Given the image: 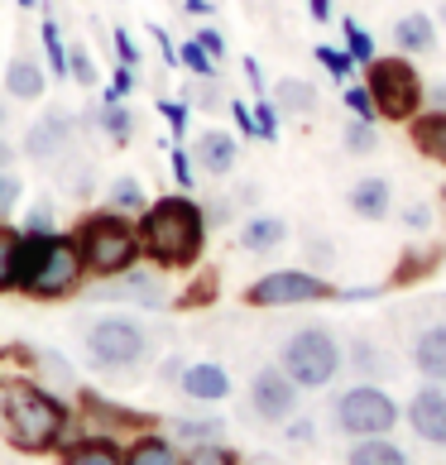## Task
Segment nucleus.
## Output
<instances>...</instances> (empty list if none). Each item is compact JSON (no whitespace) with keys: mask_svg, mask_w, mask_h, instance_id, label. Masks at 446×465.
Segmentation results:
<instances>
[{"mask_svg":"<svg viewBox=\"0 0 446 465\" xmlns=\"http://www.w3.org/2000/svg\"><path fill=\"white\" fill-rule=\"evenodd\" d=\"M140 250H144V264L164 269V273H183L202 260L207 250V206L193 202L187 193H173V197H154L140 216Z\"/></svg>","mask_w":446,"mask_h":465,"instance_id":"1","label":"nucleus"},{"mask_svg":"<svg viewBox=\"0 0 446 465\" xmlns=\"http://www.w3.org/2000/svg\"><path fill=\"white\" fill-rule=\"evenodd\" d=\"M73 432V408L54 389L34 379H0V437L25 456H48L67 446Z\"/></svg>","mask_w":446,"mask_h":465,"instance_id":"2","label":"nucleus"},{"mask_svg":"<svg viewBox=\"0 0 446 465\" xmlns=\"http://www.w3.org/2000/svg\"><path fill=\"white\" fill-rule=\"evenodd\" d=\"M87 260L73 231H39L20 240V292L34 302H63L87 283Z\"/></svg>","mask_w":446,"mask_h":465,"instance_id":"3","label":"nucleus"},{"mask_svg":"<svg viewBox=\"0 0 446 465\" xmlns=\"http://www.w3.org/2000/svg\"><path fill=\"white\" fill-rule=\"evenodd\" d=\"M77 245H82V260H87L92 279H115V273H130L134 264H144V250H140V226L134 216H120L111 206H96L73 226Z\"/></svg>","mask_w":446,"mask_h":465,"instance_id":"4","label":"nucleus"},{"mask_svg":"<svg viewBox=\"0 0 446 465\" xmlns=\"http://www.w3.org/2000/svg\"><path fill=\"white\" fill-rule=\"evenodd\" d=\"M365 87L380 106V120H413L427 101V82L418 77V67L408 63V54L374 58L365 67Z\"/></svg>","mask_w":446,"mask_h":465,"instance_id":"5","label":"nucleus"},{"mask_svg":"<svg viewBox=\"0 0 446 465\" xmlns=\"http://www.w3.org/2000/svg\"><path fill=\"white\" fill-rule=\"evenodd\" d=\"M279 370L293 379L298 389H322L332 384L336 370H341V346L332 331H322V326H302L283 341V355H279Z\"/></svg>","mask_w":446,"mask_h":465,"instance_id":"6","label":"nucleus"},{"mask_svg":"<svg viewBox=\"0 0 446 465\" xmlns=\"http://www.w3.org/2000/svg\"><path fill=\"white\" fill-rule=\"evenodd\" d=\"M149 355V331L134 317H96L87 326V360L96 370H134Z\"/></svg>","mask_w":446,"mask_h":465,"instance_id":"7","label":"nucleus"},{"mask_svg":"<svg viewBox=\"0 0 446 465\" xmlns=\"http://www.w3.org/2000/svg\"><path fill=\"white\" fill-rule=\"evenodd\" d=\"M332 283L312 269H269L245 288L250 307H302V302H327Z\"/></svg>","mask_w":446,"mask_h":465,"instance_id":"8","label":"nucleus"},{"mask_svg":"<svg viewBox=\"0 0 446 465\" xmlns=\"http://www.w3.org/2000/svg\"><path fill=\"white\" fill-rule=\"evenodd\" d=\"M336 422H341V432H351V437H384L389 427L399 422V403L374 384H355V389L341 393Z\"/></svg>","mask_w":446,"mask_h":465,"instance_id":"9","label":"nucleus"},{"mask_svg":"<svg viewBox=\"0 0 446 465\" xmlns=\"http://www.w3.org/2000/svg\"><path fill=\"white\" fill-rule=\"evenodd\" d=\"M77 130H82V125H77L73 111H63V106L44 111V115L29 125V134H25V159H29V163H44V168H58L63 153L77 144Z\"/></svg>","mask_w":446,"mask_h":465,"instance_id":"10","label":"nucleus"},{"mask_svg":"<svg viewBox=\"0 0 446 465\" xmlns=\"http://www.w3.org/2000/svg\"><path fill=\"white\" fill-rule=\"evenodd\" d=\"M96 298L106 302H140V307H164L168 302V288H164V273H154V264H134L130 273H115V279H96Z\"/></svg>","mask_w":446,"mask_h":465,"instance_id":"11","label":"nucleus"},{"mask_svg":"<svg viewBox=\"0 0 446 465\" xmlns=\"http://www.w3.org/2000/svg\"><path fill=\"white\" fill-rule=\"evenodd\" d=\"M250 408L260 412L264 422H283L288 412L298 408V384L283 370H260L250 384Z\"/></svg>","mask_w":446,"mask_h":465,"instance_id":"12","label":"nucleus"},{"mask_svg":"<svg viewBox=\"0 0 446 465\" xmlns=\"http://www.w3.org/2000/svg\"><path fill=\"white\" fill-rule=\"evenodd\" d=\"M240 159V144H235V134L226 130H207V134H197V144H193V163H197V173H207V178H226L231 168Z\"/></svg>","mask_w":446,"mask_h":465,"instance_id":"13","label":"nucleus"},{"mask_svg":"<svg viewBox=\"0 0 446 465\" xmlns=\"http://www.w3.org/2000/svg\"><path fill=\"white\" fill-rule=\"evenodd\" d=\"M408 422L413 432L432 446H446V393L441 389H418L413 403H408Z\"/></svg>","mask_w":446,"mask_h":465,"instance_id":"14","label":"nucleus"},{"mask_svg":"<svg viewBox=\"0 0 446 465\" xmlns=\"http://www.w3.org/2000/svg\"><path fill=\"white\" fill-rule=\"evenodd\" d=\"M5 96L10 101H39L44 92H48V67L34 58V54H15L10 63H5Z\"/></svg>","mask_w":446,"mask_h":465,"instance_id":"15","label":"nucleus"},{"mask_svg":"<svg viewBox=\"0 0 446 465\" xmlns=\"http://www.w3.org/2000/svg\"><path fill=\"white\" fill-rule=\"evenodd\" d=\"M178 389L187 393V399H197V403H221L231 393V374L212 365V360H202V365H187L183 379H178Z\"/></svg>","mask_w":446,"mask_h":465,"instance_id":"16","label":"nucleus"},{"mask_svg":"<svg viewBox=\"0 0 446 465\" xmlns=\"http://www.w3.org/2000/svg\"><path fill=\"white\" fill-rule=\"evenodd\" d=\"M187 451L173 437H159V432H140L125 446V465H183Z\"/></svg>","mask_w":446,"mask_h":465,"instance_id":"17","label":"nucleus"},{"mask_svg":"<svg viewBox=\"0 0 446 465\" xmlns=\"http://www.w3.org/2000/svg\"><path fill=\"white\" fill-rule=\"evenodd\" d=\"M63 465H125V446L115 437H77L63 446Z\"/></svg>","mask_w":446,"mask_h":465,"instance_id":"18","label":"nucleus"},{"mask_svg":"<svg viewBox=\"0 0 446 465\" xmlns=\"http://www.w3.org/2000/svg\"><path fill=\"white\" fill-rule=\"evenodd\" d=\"M413 149L422 153V159H432V163L446 168V106L413 115Z\"/></svg>","mask_w":446,"mask_h":465,"instance_id":"19","label":"nucleus"},{"mask_svg":"<svg viewBox=\"0 0 446 465\" xmlns=\"http://www.w3.org/2000/svg\"><path fill=\"white\" fill-rule=\"evenodd\" d=\"M235 240H240V250H245V254H269V250H279L288 240V221L283 216H250Z\"/></svg>","mask_w":446,"mask_h":465,"instance_id":"20","label":"nucleus"},{"mask_svg":"<svg viewBox=\"0 0 446 465\" xmlns=\"http://www.w3.org/2000/svg\"><path fill=\"white\" fill-rule=\"evenodd\" d=\"M351 212L355 216H365V221H384L389 212H393V187L384 183V178H360L355 187H351Z\"/></svg>","mask_w":446,"mask_h":465,"instance_id":"21","label":"nucleus"},{"mask_svg":"<svg viewBox=\"0 0 446 465\" xmlns=\"http://www.w3.org/2000/svg\"><path fill=\"white\" fill-rule=\"evenodd\" d=\"M413 365L427 379H446V326H427L413 341Z\"/></svg>","mask_w":446,"mask_h":465,"instance_id":"22","label":"nucleus"},{"mask_svg":"<svg viewBox=\"0 0 446 465\" xmlns=\"http://www.w3.org/2000/svg\"><path fill=\"white\" fill-rule=\"evenodd\" d=\"M269 101L279 106V115H312L317 111V87H312V82H302V77H283Z\"/></svg>","mask_w":446,"mask_h":465,"instance_id":"23","label":"nucleus"},{"mask_svg":"<svg viewBox=\"0 0 446 465\" xmlns=\"http://www.w3.org/2000/svg\"><path fill=\"white\" fill-rule=\"evenodd\" d=\"M20 240L15 221H0V292H20Z\"/></svg>","mask_w":446,"mask_h":465,"instance_id":"24","label":"nucleus"},{"mask_svg":"<svg viewBox=\"0 0 446 465\" xmlns=\"http://www.w3.org/2000/svg\"><path fill=\"white\" fill-rule=\"evenodd\" d=\"M393 39H399V54H427V48L437 44V25L432 15H403L399 25H393Z\"/></svg>","mask_w":446,"mask_h":465,"instance_id":"25","label":"nucleus"},{"mask_svg":"<svg viewBox=\"0 0 446 465\" xmlns=\"http://www.w3.org/2000/svg\"><path fill=\"white\" fill-rule=\"evenodd\" d=\"M106 206L120 216H140L144 206H149V193H144V183L140 178H130V173H120L111 187H106Z\"/></svg>","mask_w":446,"mask_h":465,"instance_id":"26","label":"nucleus"},{"mask_svg":"<svg viewBox=\"0 0 446 465\" xmlns=\"http://www.w3.org/2000/svg\"><path fill=\"white\" fill-rule=\"evenodd\" d=\"M96 125H101V134H106L111 144H130V134H134V111L125 106V101H101Z\"/></svg>","mask_w":446,"mask_h":465,"instance_id":"27","label":"nucleus"},{"mask_svg":"<svg viewBox=\"0 0 446 465\" xmlns=\"http://www.w3.org/2000/svg\"><path fill=\"white\" fill-rule=\"evenodd\" d=\"M39 48L48 63V77H67V39H63L54 15H44V25H39Z\"/></svg>","mask_w":446,"mask_h":465,"instance_id":"28","label":"nucleus"},{"mask_svg":"<svg viewBox=\"0 0 446 465\" xmlns=\"http://www.w3.org/2000/svg\"><path fill=\"white\" fill-rule=\"evenodd\" d=\"M351 465H408V456L384 437H360L351 451Z\"/></svg>","mask_w":446,"mask_h":465,"instance_id":"29","label":"nucleus"},{"mask_svg":"<svg viewBox=\"0 0 446 465\" xmlns=\"http://www.w3.org/2000/svg\"><path fill=\"white\" fill-rule=\"evenodd\" d=\"M221 432H226V422H221V418H178L173 422V441H183V446L221 441Z\"/></svg>","mask_w":446,"mask_h":465,"instance_id":"30","label":"nucleus"},{"mask_svg":"<svg viewBox=\"0 0 446 465\" xmlns=\"http://www.w3.org/2000/svg\"><path fill=\"white\" fill-rule=\"evenodd\" d=\"M82 408L92 412V418L101 422V427H140L144 418L140 412H130V408H115V403H106V399H96V393H82Z\"/></svg>","mask_w":446,"mask_h":465,"instance_id":"31","label":"nucleus"},{"mask_svg":"<svg viewBox=\"0 0 446 465\" xmlns=\"http://www.w3.org/2000/svg\"><path fill=\"white\" fill-rule=\"evenodd\" d=\"M67 77L77 82V87H96V58L87 54V44L67 39Z\"/></svg>","mask_w":446,"mask_h":465,"instance_id":"32","label":"nucleus"},{"mask_svg":"<svg viewBox=\"0 0 446 465\" xmlns=\"http://www.w3.org/2000/svg\"><path fill=\"white\" fill-rule=\"evenodd\" d=\"M178 63H183L193 77H216V58H212V54H207V48H202L197 39H187V44L178 48Z\"/></svg>","mask_w":446,"mask_h":465,"instance_id":"33","label":"nucleus"},{"mask_svg":"<svg viewBox=\"0 0 446 465\" xmlns=\"http://www.w3.org/2000/svg\"><path fill=\"white\" fill-rule=\"evenodd\" d=\"M341 29H346V54H351V63H374V58H380V54H374V39H370V29H360L355 20H346V25H341Z\"/></svg>","mask_w":446,"mask_h":465,"instance_id":"34","label":"nucleus"},{"mask_svg":"<svg viewBox=\"0 0 446 465\" xmlns=\"http://www.w3.org/2000/svg\"><path fill=\"white\" fill-rule=\"evenodd\" d=\"M183 465H240V460H235V451L226 441H207V446H187Z\"/></svg>","mask_w":446,"mask_h":465,"instance_id":"35","label":"nucleus"},{"mask_svg":"<svg viewBox=\"0 0 446 465\" xmlns=\"http://www.w3.org/2000/svg\"><path fill=\"white\" fill-rule=\"evenodd\" d=\"M20 202H25V183L15 178V168H10V173H0V221H15Z\"/></svg>","mask_w":446,"mask_h":465,"instance_id":"36","label":"nucleus"},{"mask_svg":"<svg viewBox=\"0 0 446 465\" xmlns=\"http://www.w3.org/2000/svg\"><path fill=\"white\" fill-rule=\"evenodd\" d=\"M20 231H25V235L54 231V202H48V197H39V202H29V206H25V221H20Z\"/></svg>","mask_w":446,"mask_h":465,"instance_id":"37","label":"nucleus"},{"mask_svg":"<svg viewBox=\"0 0 446 465\" xmlns=\"http://www.w3.org/2000/svg\"><path fill=\"white\" fill-rule=\"evenodd\" d=\"M312 54H317V63L332 73V82H351V54H341V48H332V44H317Z\"/></svg>","mask_w":446,"mask_h":465,"instance_id":"38","label":"nucleus"},{"mask_svg":"<svg viewBox=\"0 0 446 465\" xmlns=\"http://www.w3.org/2000/svg\"><path fill=\"white\" fill-rule=\"evenodd\" d=\"M187 106H202V111H216V106H226V96H221L216 77H197V87H187Z\"/></svg>","mask_w":446,"mask_h":465,"instance_id":"39","label":"nucleus"},{"mask_svg":"<svg viewBox=\"0 0 446 465\" xmlns=\"http://www.w3.org/2000/svg\"><path fill=\"white\" fill-rule=\"evenodd\" d=\"M254 125H260V140H264V144L279 140V106H273L269 96L254 101Z\"/></svg>","mask_w":446,"mask_h":465,"instance_id":"40","label":"nucleus"},{"mask_svg":"<svg viewBox=\"0 0 446 465\" xmlns=\"http://www.w3.org/2000/svg\"><path fill=\"white\" fill-rule=\"evenodd\" d=\"M346 106L355 120H370V125H380V106H374L370 87H346Z\"/></svg>","mask_w":446,"mask_h":465,"instance_id":"41","label":"nucleus"},{"mask_svg":"<svg viewBox=\"0 0 446 465\" xmlns=\"http://www.w3.org/2000/svg\"><path fill=\"white\" fill-rule=\"evenodd\" d=\"M173 178H178V193H193V183H197V163H193V149H183V144H173Z\"/></svg>","mask_w":446,"mask_h":465,"instance_id":"42","label":"nucleus"},{"mask_svg":"<svg viewBox=\"0 0 446 465\" xmlns=\"http://www.w3.org/2000/svg\"><path fill=\"white\" fill-rule=\"evenodd\" d=\"M159 115L168 120V130H173V140H183L187 134V120H193V106H187V101H159Z\"/></svg>","mask_w":446,"mask_h":465,"instance_id":"43","label":"nucleus"},{"mask_svg":"<svg viewBox=\"0 0 446 465\" xmlns=\"http://www.w3.org/2000/svg\"><path fill=\"white\" fill-rule=\"evenodd\" d=\"M346 149L355 153V159H365V153L374 149V125L370 120H351L346 125Z\"/></svg>","mask_w":446,"mask_h":465,"instance_id":"44","label":"nucleus"},{"mask_svg":"<svg viewBox=\"0 0 446 465\" xmlns=\"http://www.w3.org/2000/svg\"><path fill=\"white\" fill-rule=\"evenodd\" d=\"M130 92H134V67L120 63L115 73H111V82H106V96H101V101H125Z\"/></svg>","mask_w":446,"mask_h":465,"instance_id":"45","label":"nucleus"},{"mask_svg":"<svg viewBox=\"0 0 446 465\" xmlns=\"http://www.w3.org/2000/svg\"><path fill=\"white\" fill-rule=\"evenodd\" d=\"M226 111H231L235 130L245 134V140H260V125H254V106H245V101H226Z\"/></svg>","mask_w":446,"mask_h":465,"instance_id":"46","label":"nucleus"},{"mask_svg":"<svg viewBox=\"0 0 446 465\" xmlns=\"http://www.w3.org/2000/svg\"><path fill=\"white\" fill-rule=\"evenodd\" d=\"M193 39H197L202 48H207V54H212L216 63H221V58H226V34H221L216 25H202V29L193 34Z\"/></svg>","mask_w":446,"mask_h":465,"instance_id":"47","label":"nucleus"},{"mask_svg":"<svg viewBox=\"0 0 446 465\" xmlns=\"http://www.w3.org/2000/svg\"><path fill=\"white\" fill-rule=\"evenodd\" d=\"M111 44H115V58L125 63V67H140V48H134V39H130L125 29H115V34H111Z\"/></svg>","mask_w":446,"mask_h":465,"instance_id":"48","label":"nucleus"},{"mask_svg":"<svg viewBox=\"0 0 446 465\" xmlns=\"http://www.w3.org/2000/svg\"><path fill=\"white\" fill-rule=\"evenodd\" d=\"M15 159H20V149H15V144L5 140V130H0V173H10Z\"/></svg>","mask_w":446,"mask_h":465,"instance_id":"49","label":"nucleus"},{"mask_svg":"<svg viewBox=\"0 0 446 465\" xmlns=\"http://www.w3.org/2000/svg\"><path fill=\"white\" fill-rule=\"evenodd\" d=\"M245 77H250L254 96H264V73H260V63H254V58H245Z\"/></svg>","mask_w":446,"mask_h":465,"instance_id":"50","label":"nucleus"},{"mask_svg":"<svg viewBox=\"0 0 446 465\" xmlns=\"http://www.w3.org/2000/svg\"><path fill=\"white\" fill-rule=\"evenodd\" d=\"M307 15H312L317 25H327L332 20V0H307Z\"/></svg>","mask_w":446,"mask_h":465,"instance_id":"51","label":"nucleus"},{"mask_svg":"<svg viewBox=\"0 0 446 465\" xmlns=\"http://www.w3.org/2000/svg\"><path fill=\"white\" fill-rule=\"evenodd\" d=\"M403 221H408L413 231H422V226H427V206H422V202H418V206H408V212H403Z\"/></svg>","mask_w":446,"mask_h":465,"instance_id":"52","label":"nucleus"},{"mask_svg":"<svg viewBox=\"0 0 446 465\" xmlns=\"http://www.w3.org/2000/svg\"><path fill=\"white\" fill-rule=\"evenodd\" d=\"M183 10H187V15H212L216 5H212V0H183Z\"/></svg>","mask_w":446,"mask_h":465,"instance_id":"53","label":"nucleus"},{"mask_svg":"<svg viewBox=\"0 0 446 465\" xmlns=\"http://www.w3.org/2000/svg\"><path fill=\"white\" fill-rule=\"evenodd\" d=\"M427 96H432V111H441V106H446V82H437V87L427 92Z\"/></svg>","mask_w":446,"mask_h":465,"instance_id":"54","label":"nucleus"},{"mask_svg":"<svg viewBox=\"0 0 446 465\" xmlns=\"http://www.w3.org/2000/svg\"><path fill=\"white\" fill-rule=\"evenodd\" d=\"M5 120H10V101L0 96V130H5Z\"/></svg>","mask_w":446,"mask_h":465,"instance_id":"55","label":"nucleus"},{"mask_svg":"<svg viewBox=\"0 0 446 465\" xmlns=\"http://www.w3.org/2000/svg\"><path fill=\"white\" fill-rule=\"evenodd\" d=\"M20 5H25V10H34V5H39V0H20Z\"/></svg>","mask_w":446,"mask_h":465,"instance_id":"56","label":"nucleus"},{"mask_svg":"<svg viewBox=\"0 0 446 465\" xmlns=\"http://www.w3.org/2000/svg\"><path fill=\"white\" fill-rule=\"evenodd\" d=\"M441 25H446V0H441Z\"/></svg>","mask_w":446,"mask_h":465,"instance_id":"57","label":"nucleus"},{"mask_svg":"<svg viewBox=\"0 0 446 465\" xmlns=\"http://www.w3.org/2000/svg\"><path fill=\"white\" fill-rule=\"evenodd\" d=\"M441 212H446V187H441Z\"/></svg>","mask_w":446,"mask_h":465,"instance_id":"58","label":"nucleus"}]
</instances>
